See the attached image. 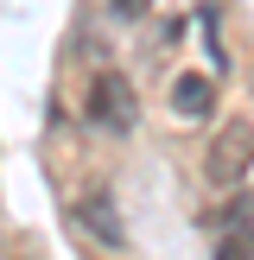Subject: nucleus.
Returning <instances> with one entry per match:
<instances>
[{
	"instance_id": "f257e3e1",
	"label": "nucleus",
	"mask_w": 254,
	"mask_h": 260,
	"mask_svg": "<svg viewBox=\"0 0 254 260\" xmlns=\"http://www.w3.org/2000/svg\"><path fill=\"white\" fill-rule=\"evenodd\" d=\"M83 121L96 134H134L140 127V95L121 70H96L89 76V95H83Z\"/></svg>"
},
{
	"instance_id": "f03ea898",
	"label": "nucleus",
	"mask_w": 254,
	"mask_h": 260,
	"mask_svg": "<svg viewBox=\"0 0 254 260\" xmlns=\"http://www.w3.org/2000/svg\"><path fill=\"white\" fill-rule=\"evenodd\" d=\"M70 222L83 229L96 248H108V254H121V248H127V222H121V210H114V190H108V184L83 190V197L70 203Z\"/></svg>"
},
{
	"instance_id": "7ed1b4c3",
	"label": "nucleus",
	"mask_w": 254,
	"mask_h": 260,
	"mask_svg": "<svg viewBox=\"0 0 254 260\" xmlns=\"http://www.w3.org/2000/svg\"><path fill=\"white\" fill-rule=\"evenodd\" d=\"M248 159H254V134L248 127H229L210 146V178L216 184H241V178H248Z\"/></svg>"
},
{
	"instance_id": "20e7f679",
	"label": "nucleus",
	"mask_w": 254,
	"mask_h": 260,
	"mask_svg": "<svg viewBox=\"0 0 254 260\" xmlns=\"http://www.w3.org/2000/svg\"><path fill=\"white\" fill-rule=\"evenodd\" d=\"M172 114H184V121H210V114H216V89H210V76L178 70V83H172Z\"/></svg>"
},
{
	"instance_id": "39448f33",
	"label": "nucleus",
	"mask_w": 254,
	"mask_h": 260,
	"mask_svg": "<svg viewBox=\"0 0 254 260\" xmlns=\"http://www.w3.org/2000/svg\"><path fill=\"white\" fill-rule=\"evenodd\" d=\"M216 260H254V229H229L216 241Z\"/></svg>"
},
{
	"instance_id": "423d86ee",
	"label": "nucleus",
	"mask_w": 254,
	"mask_h": 260,
	"mask_svg": "<svg viewBox=\"0 0 254 260\" xmlns=\"http://www.w3.org/2000/svg\"><path fill=\"white\" fill-rule=\"evenodd\" d=\"M197 25H203V45H210V57H216V63H229V45H223V32H216V7H197Z\"/></svg>"
},
{
	"instance_id": "0eeeda50",
	"label": "nucleus",
	"mask_w": 254,
	"mask_h": 260,
	"mask_svg": "<svg viewBox=\"0 0 254 260\" xmlns=\"http://www.w3.org/2000/svg\"><path fill=\"white\" fill-rule=\"evenodd\" d=\"M114 19H140V13H152V0H108Z\"/></svg>"
}]
</instances>
